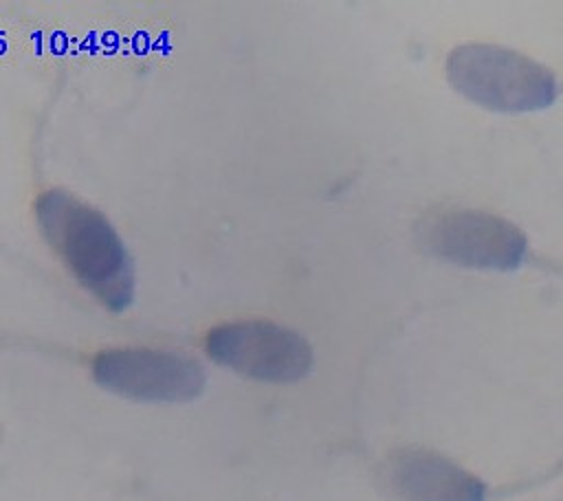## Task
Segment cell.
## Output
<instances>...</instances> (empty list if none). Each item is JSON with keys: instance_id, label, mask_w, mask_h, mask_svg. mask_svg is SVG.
<instances>
[{"instance_id": "cell-1", "label": "cell", "mask_w": 563, "mask_h": 501, "mask_svg": "<svg viewBox=\"0 0 563 501\" xmlns=\"http://www.w3.org/2000/svg\"><path fill=\"white\" fill-rule=\"evenodd\" d=\"M33 207L40 233L73 279L106 310L125 312L134 301V264L110 220L66 189L40 193Z\"/></svg>"}, {"instance_id": "cell-2", "label": "cell", "mask_w": 563, "mask_h": 501, "mask_svg": "<svg viewBox=\"0 0 563 501\" xmlns=\"http://www.w3.org/2000/svg\"><path fill=\"white\" fill-rule=\"evenodd\" d=\"M446 77L462 97L495 112H537L556 99V79L545 66L497 44L455 46L446 57Z\"/></svg>"}, {"instance_id": "cell-3", "label": "cell", "mask_w": 563, "mask_h": 501, "mask_svg": "<svg viewBox=\"0 0 563 501\" xmlns=\"http://www.w3.org/2000/svg\"><path fill=\"white\" fill-rule=\"evenodd\" d=\"M416 235L429 255L477 270H515L528 253L519 226L482 209L431 211L418 222Z\"/></svg>"}, {"instance_id": "cell-4", "label": "cell", "mask_w": 563, "mask_h": 501, "mask_svg": "<svg viewBox=\"0 0 563 501\" xmlns=\"http://www.w3.org/2000/svg\"><path fill=\"white\" fill-rule=\"evenodd\" d=\"M205 349L218 365L262 382H297L312 369V347L273 321H231L211 327Z\"/></svg>"}, {"instance_id": "cell-5", "label": "cell", "mask_w": 563, "mask_h": 501, "mask_svg": "<svg viewBox=\"0 0 563 501\" xmlns=\"http://www.w3.org/2000/svg\"><path fill=\"white\" fill-rule=\"evenodd\" d=\"M99 387L136 402H189L205 389L202 365L185 354L147 347L99 352L92 360Z\"/></svg>"}, {"instance_id": "cell-6", "label": "cell", "mask_w": 563, "mask_h": 501, "mask_svg": "<svg viewBox=\"0 0 563 501\" xmlns=\"http://www.w3.org/2000/svg\"><path fill=\"white\" fill-rule=\"evenodd\" d=\"M387 481L405 501H486L479 477L427 448H400L387 459Z\"/></svg>"}]
</instances>
